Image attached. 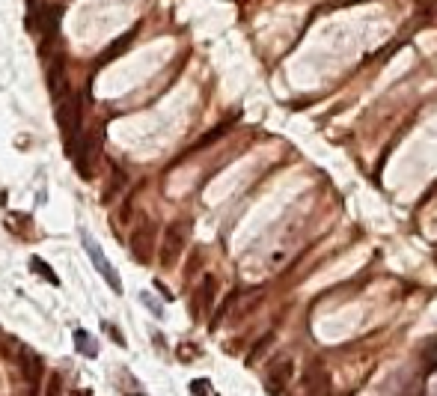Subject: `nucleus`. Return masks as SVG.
Returning <instances> with one entry per match:
<instances>
[{"instance_id":"nucleus-1","label":"nucleus","mask_w":437,"mask_h":396,"mask_svg":"<svg viewBox=\"0 0 437 396\" xmlns=\"http://www.w3.org/2000/svg\"><path fill=\"white\" fill-rule=\"evenodd\" d=\"M81 113H83V95H71L57 110V120H60L63 129V140H66V155L71 158L81 144Z\"/></svg>"},{"instance_id":"nucleus-2","label":"nucleus","mask_w":437,"mask_h":396,"mask_svg":"<svg viewBox=\"0 0 437 396\" xmlns=\"http://www.w3.org/2000/svg\"><path fill=\"white\" fill-rule=\"evenodd\" d=\"M187 233H191V223L187 221H173L164 230L161 250H158V260H161L164 268H173L179 262V257L185 253V245H187Z\"/></svg>"},{"instance_id":"nucleus-3","label":"nucleus","mask_w":437,"mask_h":396,"mask_svg":"<svg viewBox=\"0 0 437 396\" xmlns=\"http://www.w3.org/2000/svg\"><path fill=\"white\" fill-rule=\"evenodd\" d=\"M60 18H63V9L60 6H42L36 12V24H39V33H42V48H39V54H51L57 36H60Z\"/></svg>"},{"instance_id":"nucleus-4","label":"nucleus","mask_w":437,"mask_h":396,"mask_svg":"<svg viewBox=\"0 0 437 396\" xmlns=\"http://www.w3.org/2000/svg\"><path fill=\"white\" fill-rule=\"evenodd\" d=\"M81 242H83V248H86V253H90V260H93V265L101 272V277L107 280V286L116 292V295H122V280H120V274L110 268V262L105 260V253H101V248H98V242L90 235V233H81Z\"/></svg>"},{"instance_id":"nucleus-5","label":"nucleus","mask_w":437,"mask_h":396,"mask_svg":"<svg viewBox=\"0 0 437 396\" xmlns=\"http://www.w3.org/2000/svg\"><path fill=\"white\" fill-rule=\"evenodd\" d=\"M291 375H295V361H291L289 355L276 358L271 366H268V378H265V388L271 396H283V390L289 388Z\"/></svg>"},{"instance_id":"nucleus-6","label":"nucleus","mask_w":437,"mask_h":396,"mask_svg":"<svg viewBox=\"0 0 437 396\" xmlns=\"http://www.w3.org/2000/svg\"><path fill=\"white\" fill-rule=\"evenodd\" d=\"M95 158H98V137H81V144H78L75 155H71V161H75L81 179H90V176H93Z\"/></svg>"},{"instance_id":"nucleus-7","label":"nucleus","mask_w":437,"mask_h":396,"mask_svg":"<svg viewBox=\"0 0 437 396\" xmlns=\"http://www.w3.org/2000/svg\"><path fill=\"white\" fill-rule=\"evenodd\" d=\"M152 248H155V223H140L134 235H131V253H134L137 262H149Z\"/></svg>"},{"instance_id":"nucleus-8","label":"nucleus","mask_w":437,"mask_h":396,"mask_svg":"<svg viewBox=\"0 0 437 396\" xmlns=\"http://www.w3.org/2000/svg\"><path fill=\"white\" fill-rule=\"evenodd\" d=\"M48 90L51 95L60 102L63 93L69 90V83H66V57L63 54H57L51 57V63H48Z\"/></svg>"},{"instance_id":"nucleus-9","label":"nucleus","mask_w":437,"mask_h":396,"mask_svg":"<svg viewBox=\"0 0 437 396\" xmlns=\"http://www.w3.org/2000/svg\"><path fill=\"white\" fill-rule=\"evenodd\" d=\"M307 390L310 396H325L330 390V378L322 361H310V370H307Z\"/></svg>"},{"instance_id":"nucleus-10","label":"nucleus","mask_w":437,"mask_h":396,"mask_svg":"<svg viewBox=\"0 0 437 396\" xmlns=\"http://www.w3.org/2000/svg\"><path fill=\"white\" fill-rule=\"evenodd\" d=\"M214 289H217V283H214V277L211 274H206L202 277V283H199V289H197V298H194V316H202V313H209L211 310V304H214Z\"/></svg>"},{"instance_id":"nucleus-11","label":"nucleus","mask_w":437,"mask_h":396,"mask_svg":"<svg viewBox=\"0 0 437 396\" xmlns=\"http://www.w3.org/2000/svg\"><path fill=\"white\" fill-rule=\"evenodd\" d=\"M21 375L30 381V385H36L39 381V375H42V358L36 355L33 349H21Z\"/></svg>"},{"instance_id":"nucleus-12","label":"nucleus","mask_w":437,"mask_h":396,"mask_svg":"<svg viewBox=\"0 0 437 396\" xmlns=\"http://www.w3.org/2000/svg\"><path fill=\"white\" fill-rule=\"evenodd\" d=\"M134 36H137V27H131V30H125L120 39L113 42V45H107L105 51H101V57H98V66H105V63H110V60H116V57H120L131 42H134Z\"/></svg>"},{"instance_id":"nucleus-13","label":"nucleus","mask_w":437,"mask_h":396,"mask_svg":"<svg viewBox=\"0 0 437 396\" xmlns=\"http://www.w3.org/2000/svg\"><path fill=\"white\" fill-rule=\"evenodd\" d=\"M30 268H33V272H36L39 277H45L48 283H54V286H60V277H57V274L51 272V265H48L45 260H39V257H33V260H30Z\"/></svg>"},{"instance_id":"nucleus-14","label":"nucleus","mask_w":437,"mask_h":396,"mask_svg":"<svg viewBox=\"0 0 437 396\" xmlns=\"http://www.w3.org/2000/svg\"><path fill=\"white\" fill-rule=\"evenodd\" d=\"M75 343H78V351H81V355H95V351H98V346H95V339L90 337V334H86V331H75Z\"/></svg>"},{"instance_id":"nucleus-15","label":"nucleus","mask_w":437,"mask_h":396,"mask_svg":"<svg viewBox=\"0 0 437 396\" xmlns=\"http://www.w3.org/2000/svg\"><path fill=\"white\" fill-rule=\"evenodd\" d=\"M191 393H194V396H217L209 378H197L194 385H191Z\"/></svg>"},{"instance_id":"nucleus-16","label":"nucleus","mask_w":437,"mask_h":396,"mask_svg":"<svg viewBox=\"0 0 437 396\" xmlns=\"http://www.w3.org/2000/svg\"><path fill=\"white\" fill-rule=\"evenodd\" d=\"M226 132H229V122H223V125H217V129H214L211 134H206V137H202V140H199V144H197L194 149H199V146H209V144H214V140H217V137H223Z\"/></svg>"},{"instance_id":"nucleus-17","label":"nucleus","mask_w":437,"mask_h":396,"mask_svg":"<svg viewBox=\"0 0 437 396\" xmlns=\"http://www.w3.org/2000/svg\"><path fill=\"white\" fill-rule=\"evenodd\" d=\"M122 185H125V176H122V173H120V170H116V179H113V182H110V188H107V194H105V200H107V203H110V200H113V194H116V191H120V188H122Z\"/></svg>"},{"instance_id":"nucleus-18","label":"nucleus","mask_w":437,"mask_h":396,"mask_svg":"<svg viewBox=\"0 0 437 396\" xmlns=\"http://www.w3.org/2000/svg\"><path fill=\"white\" fill-rule=\"evenodd\" d=\"M60 393H63V378H60V375H51L48 393H45V396H60Z\"/></svg>"},{"instance_id":"nucleus-19","label":"nucleus","mask_w":437,"mask_h":396,"mask_svg":"<svg viewBox=\"0 0 437 396\" xmlns=\"http://www.w3.org/2000/svg\"><path fill=\"white\" fill-rule=\"evenodd\" d=\"M105 331L116 339V346H125V337H122V331L120 328H116V325H110V322H105Z\"/></svg>"},{"instance_id":"nucleus-20","label":"nucleus","mask_w":437,"mask_h":396,"mask_svg":"<svg viewBox=\"0 0 437 396\" xmlns=\"http://www.w3.org/2000/svg\"><path fill=\"white\" fill-rule=\"evenodd\" d=\"M268 343H271V334H268V337H262V339H259V346H256V349L250 351V358H247V361H250V363H253V361H256V358L262 355V349H265Z\"/></svg>"}]
</instances>
